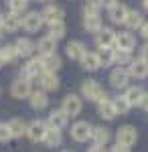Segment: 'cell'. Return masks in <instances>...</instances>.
<instances>
[{
    "mask_svg": "<svg viewBox=\"0 0 148 152\" xmlns=\"http://www.w3.org/2000/svg\"><path fill=\"white\" fill-rule=\"evenodd\" d=\"M81 95L85 99H91V102H102L103 97H108L106 89L95 79H87V81L81 83Z\"/></svg>",
    "mask_w": 148,
    "mask_h": 152,
    "instance_id": "cell-1",
    "label": "cell"
},
{
    "mask_svg": "<svg viewBox=\"0 0 148 152\" xmlns=\"http://www.w3.org/2000/svg\"><path fill=\"white\" fill-rule=\"evenodd\" d=\"M61 110L67 114L69 118H75L81 114V110H83V104H81V97L75 94H69L63 97V105H61Z\"/></svg>",
    "mask_w": 148,
    "mask_h": 152,
    "instance_id": "cell-2",
    "label": "cell"
},
{
    "mask_svg": "<svg viewBox=\"0 0 148 152\" xmlns=\"http://www.w3.org/2000/svg\"><path fill=\"white\" fill-rule=\"evenodd\" d=\"M91 132H93V126L89 122H75L71 126V138L77 142H87L91 138Z\"/></svg>",
    "mask_w": 148,
    "mask_h": 152,
    "instance_id": "cell-3",
    "label": "cell"
},
{
    "mask_svg": "<svg viewBox=\"0 0 148 152\" xmlns=\"http://www.w3.org/2000/svg\"><path fill=\"white\" fill-rule=\"evenodd\" d=\"M116 138H118V142L116 144H122V146H134L138 140V132L134 126H122V128L118 130V134H116Z\"/></svg>",
    "mask_w": 148,
    "mask_h": 152,
    "instance_id": "cell-4",
    "label": "cell"
},
{
    "mask_svg": "<svg viewBox=\"0 0 148 152\" xmlns=\"http://www.w3.org/2000/svg\"><path fill=\"white\" fill-rule=\"evenodd\" d=\"M110 83H112V87H116V89L128 87V83H130V71L126 69V67H116L110 73Z\"/></svg>",
    "mask_w": 148,
    "mask_h": 152,
    "instance_id": "cell-5",
    "label": "cell"
},
{
    "mask_svg": "<svg viewBox=\"0 0 148 152\" xmlns=\"http://www.w3.org/2000/svg\"><path fill=\"white\" fill-rule=\"evenodd\" d=\"M47 128L49 126H47L43 120H34V122H31L26 126V138L31 142H43V136H45Z\"/></svg>",
    "mask_w": 148,
    "mask_h": 152,
    "instance_id": "cell-6",
    "label": "cell"
},
{
    "mask_svg": "<svg viewBox=\"0 0 148 152\" xmlns=\"http://www.w3.org/2000/svg\"><path fill=\"white\" fill-rule=\"evenodd\" d=\"M10 94H12V97H16V99L31 97V94H33V89H31V81H29V79H23V77H18L16 81H12Z\"/></svg>",
    "mask_w": 148,
    "mask_h": 152,
    "instance_id": "cell-7",
    "label": "cell"
},
{
    "mask_svg": "<svg viewBox=\"0 0 148 152\" xmlns=\"http://www.w3.org/2000/svg\"><path fill=\"white\" fill-rule=\"evenodd\" d=\"M43 73V65H41V59H29L26 61V65L23 67V73H21V77L23 79H39V75Z\"/></svg>",
    "mask_w": 148,
    "mask_h": 152,
    "instance_id": "cell-8",
    "label": "cell"
},
{
    "mask_svg": "<svg viewBox=\"0 0 148 152\" xmlns=\"http://www.w3.org/2000/svg\"><path fill=\"white\" fill-rule=\"evenodd\" d=\"M41 18H43V23L47 24H53V23H63V18H65V10L57 6V4H53V6H47L43 14H41Z\"/></svg>",
    "mask_w": 148,
    "mask_h": 152,
    "instance_id": "cell-9",
    "label": "cell"
},
{
    "mask_svg": "<svg viewBox=\"0 0 148 152\" xmlns=\"http://www.w3.org/2000/svg\"><path fill=\"white\" fill-rule=\"evenodd\" d=\"M59 77L57 73H41L39 75V87H41V91H57L59 89Z\"/></svg>",
    "mask_w": 148,
    "mask_h": 152,
    "instance_id": "cell-10",
    "label": "cell"
},
{
    "mask_svg": "<svg viewBox=\"0 0 148 152\" xmlns=\"http://www.w3.org/2000/svg\"><path fill=\"white\" fill-rule=\"evenodd\" d=\"M130 77H136V79H146L148 77V61H144L142 57L138 59H132V63H130Z\"/></svg>",
    "mask_w": 148,
    "mask_h": 152,
    "instance_id": "cell-11",
    "label": "cell"
},
{
    "mask_svg": "<svg viewBox=\"0 0 148 152\" xmlns=\"http://www.w3.org/2000/svg\"><path fill=\"white\" fill-rule=\"evenodd\" d=\"M43 24L45 23H43V18H41L39 12H26L23 16V28L26 33H37Z\"/></svg>",
    "mask_w": 148,
    "mask_h": 152,
    "instance_id": "cell-12",
    "label": "cell"
},
{
    "mask_svg": "<svg viewBox=\"0 0 148 152\" xmlns=\"http://www.w3.org/2000/svg\"><path fill=\"white\" fill-rule=\"evenodd\" d=\"M116 49H120V51H128V53H132L134 51V47H136V39H134V35L132 33H118L116 35Z\"/></svg>",
    "mask_w": 148,
    "mask_h": 152,
    "instance_id": "cell-13",
    "label": "cell"
},
{
    "mask_svg": "<svg viewBox=\"0 0 148 152\" xmlns=\"http://www.w3.org/2000/svg\"><path fill=\"white\" fill-rule=\"evenodd\" d=\"M37 51L45 57V55H55V51H57V41L53 39V37L45 35L43 39H39V43H37Z\"/></svg>",
    "mask_w": 148,
    "mask_h": 152,
    "instance_id": "cell-14",
    "label": "cell"
},
{
    "mask_svg": "<svg viewBox=\"0 0 148 152\" xmlns=\"http://www.w3.org/2000/svg\"><path fill=\"white\" fill-rule=\"evenodd\" d=\"M14 49H16V53H18V57H31L34 51H37V45H34L31 39H16V43H14Z\"/></svg>",
    "mask_w": 148,
    "mask_h": 152,
    "instance_id": "cell-15",
    "label": "cell"
},
{
    "mask_svg": "<svg viewBox=\"0 0 148 152\" xmlns=\"http://www.w3.org/2000/svg\"><path fill=\"white\" fill-rule=\"evenodd\" d=\"M81 67L85 71H97L102 67V63H100V57H97V53H91V51H85L83 53V57L79 59Z\"/></svg>",
    "mask_w": 148,
    "mask_h": 152,
    "instance_id": "cell-16",
    "label": "cell"
},
{
    "mask_svg": "<svg viewBox=\"0 0 148 152\" xmlns=\"http://www.w3.org/2000/svg\"><path fill=\"white\" fill-rule=\"evenodd\" d=\"M97 112L103 120H114L118 114H116V107H114V99L110 97H103L102 102H97Z\"/></svg>",
    "mask_w": 148,
    "mask_h": 152,
    "instance_id": "cell-17",
    "label": "cell"
},
{
    "mask_svg": "<svg viewBox=\"0 0 148 152\" xmlns=\"http://www.w3.org/2000/svg\"><path fill=\"white\" fill-rule=\"evenodd\" d=\"M114 43H116V33L112 28H102L95 35V45H97V49L100 47H112Z\"/></svg>",
    "mask_w": 148,
    "mask_h": 152,
    "instance_id": "cell-18",
    "label": "cell"
},
{
    "mask_svg": "<svg viewBox=\"0 0 148 152\" xmlns=\"http://www.w3.org/2000/svg\"><path fill=\"white\" fill-rule=\"evenodd\" d=\"M41 65H43V73H55L61 69L63 61L57 55H45V57H41Z\"/></svg>",
    "mask_w": 148,
    "mask_h": 152,
    "instance_id": "cell-19",
    "label": "cell"
},
{
    "mask_svg": "<svg viewBox=\"0 0 148 152\" xmlns=\"http://www.w3.org/2000/svg\"><path fill=\"white\" fill-rule=\"evenodd\" d=\"M67 122H69V116L63 112V110H55V112L49 114V126H51V128L61 130V128L67 126Z\"/></svg>",
    "mask_w": 148,
    "mask_h": 152,
    "instance_id": "cell-20",
    "label": "cell"
},
{
    "mask_svg": "<svg viewBox=\"0 0 148 152\" xmlns=\"http://www.w3.org/2000/svg\"><path fill=\"white\" fill-rule=\"evenodd\" d=\"M83 28H85L87 33H95V35H97L103 28L100 14H87V16H83Z\"/></svg>",
    "mask_w": 148,
    "mask_h": 152,
    "instance_id": "cell-21",
    "label": "cell"
},
{
    "mask_svg": "<svg viewBox=\"0 0 148 152\" xmlns=\"http://www.w3.org/2000/svg\"><path fill=\"white\" fill-rule=\"evenodd\" d=\"M61 130H57V128H47V132H45V136H43V144L45 146H49V148H55V146H59L61 144Z\"/></svg>",
    "mask_w": 148,
    "mask_h": 152,
    "instance_id": "cell-22",
    "label": "cell"
},
{
    "mask_svg": "<svg viewBox=\"0 0 148 152\" xmlns=\"http://www.w3.org/2000/svg\"><path fill=\"white\" fill-rule=\"evenodd\" d=\"M6 126H8V130H10L12 138H23V136H26V124H24V120H21V118L10 120Z\"/></svg>",
    "mask_w": 148,
    "mask_h": 152,
    "instance_id": "cell-23",
    "label": "cell"
},
{
    "mask_svg": "<svg viewBox=\"0 0 148 152\" xmlns=\"http://www.w3.org/2000/svg\"><path fill=\"white\" fill-rule=\"evenodd\" d=\"M124 24L128 26V28H130V31H134V28H140V26L144 24V16H142V12H138V10H128Z\"/></svg>",
    "mask_w": 148,
    "mask_h": 152,
    "instance_id": "cell-24",
    "label": "cell"
},
{
    "mask_svg": "<svg viewBox=\"0 0 148 152\" xmlns=\"http://www.w3.org/2000/svg\"><path fill=\"white\" fill-rule=\"evenodd\" d=\"M142 97H144V89L142 87H128L126 94H124V99L130 104V107L132 105H140Z\"/></svg>",
    "mask_w": 148,
    "mask_h": 152,
    "instance_id": "cell-25",
    "label": "cell"
},
{
    "mask_svg": "<svg viewBox=\"0 0 148 152\" xmlns=\"http://www.w3.org/2000/svg\"><path fill=\"white\" fill-rule=\"evenodd\" d=\"M110 138H112V132L108 128H103V126H97V128H93V132H91V140L95 142V144L106 146L110 142Z\"/></svg>",
    "mask_w": 148,
    "mask_h": 152,
    "instance_id": "cell-26",
    "label": "cell"
},
{
    "mask_svg": "<svg viewBox=\"0 0 148 152\" xmlns=\"http://www.w3.org/2000/svg\"><path fill=\"white\" fill-rule=\"evenodd\" d=\"M126 14H128V6L118 2V4H114V6L110 8V20H112V23H122L124 24Z\"/></svg>",
    "mask_w": 148,
    "mask_h": 152,
    "instance_id": "cell-27",
    "label": "cell"
},
{
    "mask_svg": "<svg viewBox=\"0 0 148 152\" xmlns=\"http://www.w3.org/2000/svg\"><path fill=\"white\" fill-rule=\"evenodd\" d=\"M65 53H67V57L71 59V61H79V59L83 57V53H85V47H83V43H79V41H73V43L67 45Z\"/></svg>",
    "mask_w": 148,
    "mask_h": 152,
    "instance_id": "cell-28",
    "label": "cell"
},
{
    "mask_svg": "<svg viewBox=\"0 0 148 152\" xmlns=\"http://www.w3.org/2000/svg\"><path fill=\"white\" fill-rule=\"evenodd\" d=\"M21 26H23V20L18 18V14L8 12V14L4 16V31H6V33H16Z\"/></svg>",
    "mask_w": 148,
    "mask_h": 152,
    "instance_id": "cell-29",
    "label": "cell"
},
{
    "mask_svg": "<svg viewBox=\"0 0 148 152\" xmlns=\"http://www.w3.org/2000/svg\"><path fill=\"white\" fill-rule=\"evenodd\" d=\"M31 107L33 110H45L47 105H49V97H47L45 91H34V94H31Z\"/></svg>",
    "mask_w": 148,
    "mask_h": 152,
    "instance_id": "cell-30",
    "label": "cell"
},
{
    "mask_svg": "<svg viewBox=\"0 0 148 152\" xmlns=\"http://www.w3.org/2000/svg\"><path fill=\"white\" fill-rule=\"evenodd\" d=\"M114 53H116V49H112V47H100L97 57H100V63L103 67H110L114 63Z\"/></svg>",
    "mask_w": 148,
    "mask_h": 152,
    "instance_id": "cell-31",
    "label": "cell"
},
{
    "mask_svg": "<svg viewBox=\"0 0 148 152\" xmlns=\"http://www.w3.org/2000/svg\"><path fill=\"white\" fill-rule=\"evenodd\" d=\"M65 33H67V28H65V24H63V23H53V24H49V37H53L55 41L63 39V37H65Z\"/></svg>",
    "mask_w": 148,
    "mask_h": 152,
    "instance_id": "cell-32",
    "label": "cell"
},
{
    "mask_svg": "<svg viewBox=\"0 0 148 152\" xmlns=\"http://www.w3.org/2000/svg\"><path fill=\"white\" fill-rule=\"evenodd\" d=\"M114 63H118V67H124L126 63H132V55H130L128 51H120V49H116Z\"/></svg>",
    "mask_w": 148,
    "mask_h": 152,
    "instance_id": "cell-33",
    "label": "cell"
},
{
    "mask_svg": "<svg viewBox=\"0 0 148 152\" xmlns=\"http://www.w3.org/2000/svg\"><path fill=\"white\" fill-rule=\"evenodd\" d=\"M0 53H2V59H4V63H12V61H16V59H18V53H16L14 45H8V47L0 49Z\"/></svg>",
    "mask_w": 148,
    "mask_h": 152,
    "instance_id": "cell-34",
    "label": "cell"
},
{
    "mask_svg": "<svg viewBox=\"0 0 148 152\" xmlns=\"http://www.w3.org/2000/svg\"><path fill=\"white\" fill-rule=\"evenodd\" d=\"M114 107H116V114H120V116H124V114H128V112H130V104L124 99V95L114 99Z\"/></svg>",
    "mask_w": 148,
    "mask_h": 152,
    "instance_id": "cell-35",
    "label": "cell"
},
{
    "mask_svg": "<svg viewBox=\"0 0 148 152\" xmlns=\"http://www.w3.org/2000/svg\"><path fill=\"white\" fill-rule=\"evenodd\" d=\"M26 0H8V8H10V12H14V14H21V12L26 10Z\"/></svg>",
    "mask_w": 148,
    "mask_h": 152,
    "instance_id": "cell-36",
    "label": "cell"
},
{
    "mask_svg": "<svg viewBox=\"0 0 148 152\" xmlns=\"http://www.w3.org/2000/svg\"><path fill=\"white\" fill-rule=\"evenodd\" d=\"M87 14H100V4L93 2V0H89V2L85 4V8H83V16H87Z\"/></svg>",
    "mask_w": 148,
    "mask_h": 152,
    "instance_id": "cell-37",
    "label": "cell"
},
{
    "mask_svg": "<svg viewBox=\"0 0 148 152\" xmlns=\"http://www.w3.org/2000/svg\"><path fill=\"white\" fill-rule=\"evenodd\" d=\"M12 138L10 130H8V126L6 124H0V142H8Z\"/></svg>",
    "mask_w": 148,
    "mask_h": 152,
    "instance_id": "cell-38",
    "label": "cell"
},
{
    "mask_svg": "<svg viewBox=\"0 0 148 152\" xmlns=\"http://www.w3.org/2000/svg\"><path fill=\"white\" fill-rule=\"evenodd\" d=\"M97 4H100V6H103V8H108V10H110V8H112L114 4H118V0H97Z\"/></svg>",
    "mask_w": 148,
    "mask_h": 152,
    "instance_id": "cell-39",
    "label": "cell"
},
{
    "mask_svg": "<svg viewBox=\"0 0 148 152\" xmlns=\"http://www.w3.org/2000/svg\"><path fill=\"white\" fill-rule=\"evenodd\" d=\"M87 152H110V150H106V146H102V144H93Z\"/></svg>",
    "mask_w": 148,
    "mask_h": 152,
    "instance_id": "cell-40",
    "label": "cell"
},
{
    "mask_svg": "<svg viewBox=\"0 0 148 152\" xmlns=\"http://www.w3.org/2000/svg\"><path fill=\"white\" fill-rule=\"evenodd\" d=\"M110 152H130V148H128V146H122V144H116Z\"/></svg>",
    "mask_w": 148,
    "mask_h": 152,
    "instance_id": "cell-41",
    "label": "cell"
},
{
    "mask_svg": "<svg viewBox=\"0 0 148 152\" xmlns=\"http://www.w3.org/2000/svg\"><path fill=\"white\" fill-rule=\"evenodd\" d=\"M140 107L148 112V94H144V97H142V102H140Z\"/></svg>",
    "mask_w": 148,
    "mask_h": 152,
    "instance_id": "cell-42",
    "label": "cell"
},
{
    "mask_svg": "<svg viewBox=\"0 0 148 152\" xmlns=\"http://www.w3.org/2000/svg\"><path fill=\"white\" fill-rule=\"evenodd\" d=\"M140 55H142V59H144V61H148V43L140 49Z\"/></svg>",
    "mask_w": 148,
    "mask_h": 152,
    "instance_id": "cell-43",
    "label": "cell"
},
{
    "mask_svg": "<svg viewBox=\"0 0 148 152\" xmlns=\"http://www.w3.org/2000/svg\"><path fill=\"white\" fill-rule=\"evenodd\" d=\"M140 33H142V37H144V39H148V23H144L142 26H140Z\"/></svg>",
    "mask_w": 148,
    "mask_h": 152,
    "instance_id": "cell-44",
    "label": "cell"
},
{
    "mask_svg": "<svg viewBox=\"0 0 148 152\" xmlns=\"http://www.w3.org/2000/svg\"><path fill=\"white\" fill-rule=\"evenodd\" d=\"M4 31V14H0V33Z\"/></svg>",
    "mask_w": 148,
    "mask_h": 152,
    "instance_id": "cell-45",
    "label": "cell"
},
{
    "mask_svg": "<svg viewBox=\"0 0 148 152\" xmlns=\"http://www.w3.org/2000/svg\"><path fill=\"white\" fill-rule=\"evenodd\" d=\"M142 6H144V10L148 12V0H142Z\"/></svg>",
    "mask_w": 148,
    "mask_h": 152,
    "instance_id": "cell-46",
    "label": "cell"
},
{
    "mask_svg": "<svg viewBox=\"0 0 148 152\" xmlns=\"http://www.w3.org/2000/svg\"><path fill=\"white\" fill-rule=\"evenodd\" d=\"M4 65V59H2V53H0V67Z\"/></svg>",
    "mask_w": 148,
    "mask_h": 152,
    "instance_id": "cell-47",
    "label": "cell"
},
{
    "mask_svg": "<svg viewBox=\"0 0 148 152\" xmlns=\"http://www.w3.org/2000/svg\"><path fill=\"white\" fill-rule=\"evenodd\" d=\"M41 2H51V0H41Z\"/></svg>",
    "mask_w": 148,
    "mask_h": 152,
    "instance_id": "cell-48",
    "label": "cell"
},
{
    "mask_svg": "<svg viewBox=\"0 0 148 152\" xmlns=\"http://www.w3.org/2000/svg\"><path fill=\"white\" fill-rule=\"evenodd\" d=\"M63 152H73V150H63Z\"/></svg>",
    "mask_w": 148,
    "mask_h": 152,
    "instance_id": "cell-49",
    "label": "cell"
},
{
    "mask_svg": "<svg viewBox=\"0 0 148 152\" xmlns=\"http://www.w3.org/2000/svg\"><path fill=\"white\" fill-rule=\"evenodd\" d=\"M26 2H29V0H26Z\"/></svg>",
    "mask_w": 148,
    "mask_h": 152,
    "instance_id": "cell-50",
    "label": "cell"
}]
</instances>
